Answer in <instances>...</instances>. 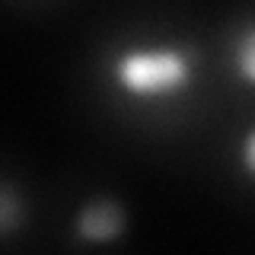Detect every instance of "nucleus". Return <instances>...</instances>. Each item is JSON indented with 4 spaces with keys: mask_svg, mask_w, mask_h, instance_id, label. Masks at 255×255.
<instances>
[{
    "mask_svg": "<svg viewBox=\"0 0 255 255\" xmlns=\"http://www.w3.org/2000/svg\"><path fill=\"white\" fill-rule=\"evenodd\" d=\"M230 61H233V74L239 83L255 90V19L236 29L233 45H230Z\"/></svg>",
    "mask_w": 255,
    "mask_h": 255,
    "instance_id": "obj_3",
    "label": "nucleus"
},
{
    "mask_svg": "<svg viewBox=\"0 0 255 255\" xmlns=\"http://www.w3.org/2000/svg\"><path fill=\"white\" fill-rule=\"evenodd\" d=\"M239 166H243V172L255 182V128H249L243 143H239Z\"/></svg>",
    "mask_w": 255,
    "mask_h": 255,
    "instance_id": "obj_5",
    "label": "nucleus"
},
{
    "mask_svg": "<svg viewBox=\"0 0 255 255\" xmlns=\"http://www.w3.org/2000/svg\"><path fill=\"white\" fill-rule=\"evenodd\" d=\"M125 227H128L125 207L112 198H93L90 204L80 207L74 220V233L83 243H112L125 233Z\"/></svg>",
    "mask_w": 255,
    "mask_h": 255,
    "instance_id": "obj_2",
    "label": "nucleus"
},
{
    "mask_svg": "<svg viewBox=\"0 0 255 255\" xmlns=\"http://www.w3.org/2000/svg\"><path fill=\"white\" fill-rule=\"evenodd\" d=\"M16 217H19V201L13 198V188L6 185L0 191V230H3V233H13Z\"/></svg>",
    "mask_w": 255,
    "mask_h": 255,
    "instance_id": "obj_4",
    "label": "nucleus"
},
{
    "mask_svg": "<svg viewBox=\"0 0 255 255\" xmlns=\"http://www.w3.org/2000/svg\"><path fill=\"white\" fill-rule=\"evenodd\" d=\"M112 80L131 99H172L195 83V54L179 45H131L112 64Z\"/></svg>",
    "mask_w": 255,
    "mask_h": 255,
    "instance_id": "obj_1",
    "label": "nucleus"
}]
</instances>
